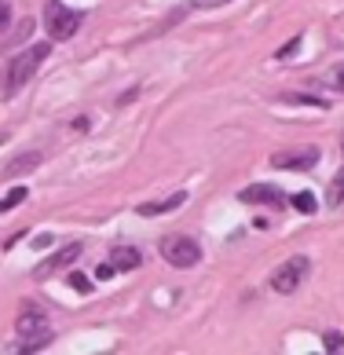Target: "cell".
I'll return each instance as SVG.
<instances>
[{
  "label": "cell",
  "instance_id": "cell-1",
  "mask_svg": "<svg viewBox=\"0 0 344 355\" xmlns=\"http://www.w3.org/2000/svg\"><path fill=\"white\" fill-rule=\"evenodd\" d=\"M44 59H48V44H33V48L19 51V55L4 67V77H0V99H11L22 85H30Z\"/></svg>",
  "mask_w": 344,
  "mask_h": 355
},
{
  "label": "cell",
  "instance_id": "cell-2",
  "mask_svg": "<svg viewBox=\"0 0 344 355\" xmlns=\"http://www.w3.org/2000/svg\"><path fill=\"white\" fill-rule=\"evenodd\" d=\"M44 26H48L51 41H70V37L81 30V15L70 11L62 0H48L44 4Z\"/></svg>",
  "mask_w": 344,
  "mask_h": 355
},
{
  "label": "cell",
  "instance_id": "cell-3",
  "mask_svg": "<svg viewBox=\"0 0 344 355\" xmlns=\"http://www.w3.org/2000/svg\"><path fill=\"white\" fill-rule=\"evenodd\" d=\"M157 249H162V257L172 268H194L202 260V245L194 239H187V234H169V239H162Z\"/></svg>",
  "mask_w": 344,
  "mask_h": 355
},
{
  "label": "cell",
  "instance_id": "cell-4",
  "mask_svg": "<svg viewBox=\"0 0 344 355\" xmlns=\"http://www.w3.org/2000/svg\"><path fill=\"white\" fill-rule=\"evenodd\" d=\"M308 271H311L308 257H293V260H286L282 268H275V275H271V289H275V293H297L300 282L308 279Z\"/></svg>",
  "mask_w": 344,
  "mask_h": 355
},
{
  "label": "cell",
  "instance_id": "cell-5",
  "mask_svg": "<svg viewBox=\"0 0 344 355\" xmlns=\"http://www.w3.org/2000/svg\"><path fill=\"white\" fill-rule=\"evenodd\" d=\"M275 168H289V173H308V168L319 165V150L308 147V150H282L271 157Z\"/></svg>",
  "mask_w": 344,
  "mask_h": 355
},
{
  "label": "cell",
  "instance_id": "cell-6",
  "mask_svg": "<svg viewBox=\"0 0 344 355\" xmlns=\"http://www.w3.org/2000/svg\"><path fill=\"white\" fill-rule=\"evenodd\" d=\"M238 202H246V205H286L289 198L279 191V187H271V183H253V187H246V191H238Z\"/></svg>",
  "mask_w": 344,
  "mask_h": 355
},
{
  "label": "cell",
  "instance_id": "cell-7",
  "mask_svg": "<svg viewBox=\"0 0 344 355\" xmlns=\"http://www.w3.org/2000/svg\"><path fill=\"white\" fill-rule=\"evenodd\" d=\"M77 257H81V242H66L59 253H51L33 275H37V279H48V275H55V271H62V268H70Z\"/></svg>",
  "mask_w": 344,
  "mask_h": 355
},
{
  "label": "cell",
  "instance_id": "cell-8",
  "mask_svg": "<svg viewBox=\"0 0 344 355\" xmlns=\"http://www.w3.org/2000/svg\"><path fill=\"white\" fill-rule=\"evenodd\" d=\"M19 334L22 337H37V334H48V322H44V311L37 308V304H26L22 315H19Z\"/></svg>",
  "mask_w": 344,
  "mask_h": 355
},
{
  "label": "cell",
  "instance_id": "cell-9",
  "mask_svg": "<svg viewBox=\"0 0 344 355\" xmlns=\"http://www.w3.org/2000/svg\"><path fill=\"white\" fill-rule=\"evenodd\" d=\"M37 165H41V150H26V154L11 157V162L4 165V176H8V180H15V176H26V173H33Z\"/></svg>",
  "mask_w": 344,
  "mask_h": 355
},
{
  "label": "cell",
  "instance_id": "cell-10",
  "mask_svg": "<svg viewBox=\"0 0 344 355\" xmlns=\"http://www.w3.org/2000/svg\"><path fill=\"white\" fill-rule=\"evenodd\" d=\"M110 264H114V271H136L143 264V253L132 249V245H117L110 253Z\"/></svg>",
  "mask_w": 344,
  "mask_h": 355
},
{
  "label": "cell",
  "instance_id": "cell-11",
  "mask_svg": "<svg viewBox=\"0 0 344 355\" xmlns=\"http://www.w3.org/2000/svg\"><path fill=\"white\" fill-rule=\"evenodd\" d=\"M183 202H187V194H183V191H176V194H172V198L150 202V205H139L136 213H139V216H162V213H172V209H180Z\"/></svg>",
  "mask_w": 344,
  "mask_h": 355
},
{
  "label": "cell",
  "instance_id": "cell-12",
  "mask_svg": "<svg viewBox=\"0 0 344 355\" xmlns=\"http://www.w3.org/2000/svg\"><path fill=\"white\" fill-rule=\"evenodd\" d=\"M326 202H329V209H341L344 205V168L329 180V187H326Z\"/></svg>",
  "mask_w": 344,
  "mask_h": 355
},
{
  "label": "cell",
  "instance_id": "cell-13",
  "mask_svg": "<svg viewBox=\"0 0 344 355\" xmlns=\"http://www.w3.org/2000/svg\"><path fill=\"white\" fill-rule=\"evenodd\" d=\"M289 202H293L297 213H315V209H319V202H315V194H311V191H300V194H293Z\"/></svg>",
  "mask_w": 344,
  "mask_h": 355
},
{
  "label": "cell",
  "instance_id": "cell-14",
  "mask_svg": "<svg viewBox=\"0 0 344 355\" xmlns=\"http://www.w3.org/2000/svg\"><path fill=\"white\" fill-rule=\"evenodd\" d=\"M282 99H286V103H304V107H319V110L329 107L322 96H300V92H289V96H282Z\"/></svg>",
  "mask_w": 344,
  "mask_h": 355
},
{
  "label": "cell",
  "instance_id": "cell-15",
  "mask_svg": "<svg viewBox=\"0 0 344 355\" xmlns=\"http://www.w3.org/2000/svg\"><path fill=\"white\" fill-rule=\"evenodd\" d=\"M26 198H30V191H26V187H15V191L8 194V198H0V213H8V209H15V205H19V202H26Z\"/></svg>",
  "mask_w": 344,
  "mask_h": 355
},
{
  "label": "cell",
  "instance_id": "cell-16",
  "mask_svg": "<svg viewBox=\"0 0 344 355\" xmlns=\"http://www.w3.org/2000/svg\"><path fill=\"white\" fill-rule=\"evenodd\" d=\"M322 345H326V352H329V355H341V352H344V334L329 330V334L322 337Z\"/></svg>",
  "mask_w": 344,
  "mask_h": 355
},
{
  "label": "cell",
  "instance_id": "cell-17",
  "mask_svg": "<svg viewBox=\"0 0 344 355\" xmlns=\"http://www.w3.org/2000/svg\"><path fill=\"white\" fill-rule=\"evenodd\" d=\"M70 286L77 289V293H92V279L81 275V271H70Z\"/></svg>",
  "mask_w": 344,
  "mask_h": 355
},
{
  "label": "cell",
  "instance_id": "cell-18",
  "mask_svg": "<svg viewBox=\"0 0 344 355\" xmlns=\"http://www.w3.org/2000/svg\"><path fill=\"white\" fill-rule=\"evenodd\" d=\"M223 4H231V0H191V8H198V11H209V8H223Z\"/></svg>",
  "mask_w": 344,
  "mask_h": 355
},
{
  "label": "cell",
  "instance_id": "cell-19",
  "mask_svg": "<svg viewBox=\"0 0 344 355\" xmlns=\"http://www.w3.org/2000/svg\"><path fill=\"white\" fill-rule=\"evenodd\" d=\"M297 48H300V37H293V41H289V44H282V48H279V59H289V55H293Z\"/></svg>",
  "mask_w": 344,
  "mask_h": 355
},
{
  "label": "cell",
  "instance_id": "cell-20",
  "mask_svg": "<svg viewBox=\"0 0 344 355\" xmlns=\"http://www.w3.org/2000/svg\"><path fill=\"white\" fill-rule=\"evenodd\" d=\"M8 22H11V8L4 4V0H0V33L8 30Z\"/></svg>",
  "mask_w": 344,
  "mask_h": 355
},
{
  "label": "cell",
  "instance_id": "cell-21",
  "mask_svg": "<svg viewBox=\"0 0 344 355\" xmlns=\"http://www.w3.org/2000/svg\"><path fill=\"white\" fill-rule=\"evenodd\" d=\"M96 279L103 282V279H114V264H99L96 268Z\"/></svg>",
  "mask_w": 344,
  "mask_h": 355
},
{
  "label": "cell",
  "instance_id": "cell-22",
  "mask_svg": "<svg viewBox=\"0 0 344 355\" xmlns=\"http://www.w3.org/2000/svg\"><path fill=\"white\" fill-rule=\"evenodd\" d=\"M51 245V234H37L33 239V249H48Z\"/></svg>",
  "mask_w": 344,
  "mask_h": 355
},
{
  "label": "cell",
  "instance_id": "cell-23",
  "mask_svg": "<svg viewBox=\"0 0 344 355\" xmlns=\"http://www.w3.org/2000/svg\"><path fill=\"white\" fill-rule=\"evenodd\" d=\"M334 81H337V88L344 92V67H337V70H334Z\"/></svg>",
  "mask_w": 344,
  "mask_h": 355
}]
</instances>
